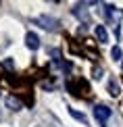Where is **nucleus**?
Segmentation results:
<instances>
[{"label": "nucleus", "mask_w": 123, "mask_h": 127, "mask_svg": "<svg viewBox=\"0 0 123 127\" xmlns=\"http://www.w3.org/2000/svg\"><path fill=\"white\" fill-rule=\"evenodd\" d=\"M104 8H106L104 13H106V17H109V21L113 23L115 31L119 33V21L123 19V10H121V8H117V6H113V4H106Z\"/></svg>", "instance_id": "1"}, {"label": "nucleus", "mask_w": 123, "mask_h": 127, "mask_svg": "<svg viewBox=\"0 0 123 127\" xmlns=\"http://www.w3.org/2000/svg\"><path fill=\"white\" fill-rule=\"evenodd\" d=\"M111 115H113V110L109 106H104V104H96L94 106V117L100 123V127H106V121L111 119Z\"/></svg>", "instance_id": "2"}, {"label": "nucleus", "mask_w": 123, "mask_h": 127, "mask_svg": "<svg viewBox=\"0 0 123 127\" xmlns=\"http://www.w3.org/2000/svg\"><path fill=\"white\" fill-rule=\"evenodd\" d=\"M34 23L40 25V27L46 29V31H56V29H58V21H56L54 17H48V15H42V17L34 19Z\"/></svg>", "instance_id": "3"}, {"label": "nucleus", "mask_w": 123, "mask_h": 127, "mask_svg": "<svg viewBox=\"0 0 123 127\" xmlns=\"http://www.w3.org/2000/svg\"><path fill=\"white\" fill-rule=\"evenodd\" d=\"M25 46H27L29 50H38V48H40V38H38V33L27 31V33H25Z\"/></svg>", "instance_id": "4"}, {"label": "nucleus", "mask_w": 123, "mask_h": 127, "mask_svg": "<svg viewBox=\"0 0 123 127\" xmlns=\"http://www.w3.org/2000/svg\"><path fill=\"white\" fill-rule=\"evenodd\" d=\"M4 104H6V108H10V110H21L23 108V102H21L17 96H13V94H8V96L4 98Z\"/></svg>", "instance_id": "5"}, {"label": "nucleus", "mask_w": 123, "mask_h": 127, "mask_svg": "<svg viewBox=\"0 0 123 127\" xmlns=\"http://www.w3.org/2000/svg\"><path fill=\"white\" fill-rule=\"evenodd\" d=\"M73 15H75V17H79V19L83 21V23H88V19H90L85 4H75V6H73Z\"/></svg>", "instance_id": "6"}, {"label": "nucleus", "mask_w": 123, "mask_h": 127, "mask_svg": "<svg viewBox=\"0 0 123 127\" xmlns=\"http://www.w3.org/2000/svg\"><path fill=\"white\" fill-rule=\"evenodd\" d=\"M94 33H96V38H98L100 44H106V42H109V33H106V27H104V25H96V27H94Z\"/></svg>", "instance_id": "7"}, {"label": "nucleus", "mask_w": 123, "mask_h": 127, "mask_svg": "<svg viewBox=\"0 0 123 127\" xmlns=\"http://www.w3.org/2000/svg\"><path fill=\"white\" fill-rule=\"evenodd\" d=\"M106 88H109V94H111V96H119V94H121V90H119V83H117L115 79H111Z\"/></svg>", "instance_id": "8"}, {"label": "nucleus", "mask_w": 123, "mask_h": 127, "mask_svg": "<svg viewBox=\"0 0 123 127\" xmlns=\"http://www.w3.org/2000/svg\"><path fill=\"white\" fill-rule=\"evenodd\" d=\"M69 115H71L73 119H77V121H82V123H88V117H85L83 113H79V110H75V108H69Z\"/></svg>", "instance_id": "9"}, {"label": "nucleus", "mask_w": 123, "mask_h": 127, "mask_svg": "<svg viewBox=\"0 0 123 127\" xmlns=\"http://www.w3.org/2000/svg\"><path fill=\"white\" fill-rule=\"evenodd\" d=\"M111 56H113L115 61H121V56H123V54H121V48H119V46H115V48L111 50Z\"/></svg>", "instance_id": "10"}, {"label": "nucleus", "mask_w": 123, "mask_h": 127, "mask_svg": "<svg viewBox=\"0 0 123 127\" xmlns=\"http://www.w3.org/2000/svg\"><path fill=\"white\" fill-rule=\"evenodd\" d=\"M100 77H102V69H96L94 71V79H100Z\"/></svg>", "instance_id": "11"}]
</instances>
